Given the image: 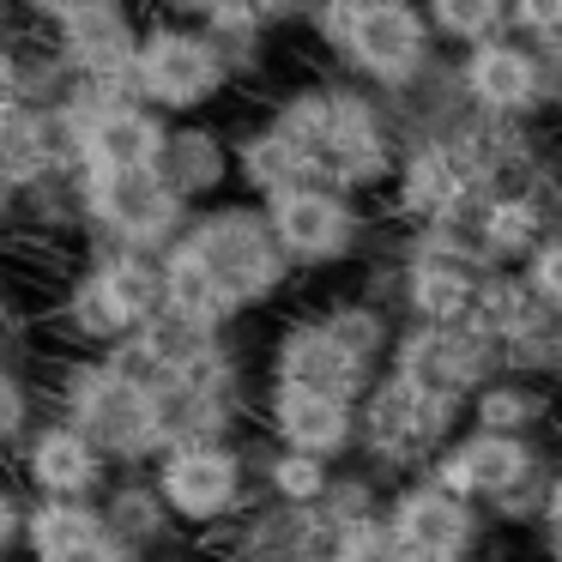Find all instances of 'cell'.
<instances>
[{"instance_id": "6da1fadb", "label": "cell", "mask_w": 562, "mask_h": 562, "mask_svg": "<svg viewBox=\"0 0 562 562\" xmlns=\"http://www.w3.org/2000/svg\"><path fill=\"white\" fill-rule=\"evenodd\" d=\"M327 43H339L363 74L400 86L405 74H417L424 61V19L405 0H333L321 19Z\"/></svg>"}, {"instance_id": "7a4b0ae2", "label": "cell", "mask_w": 562, "mask_h": 562, "mask_svg": "<svg viewBox=\"0 0 562 562\" xmlns=\"http://www.w3.org/2000/svg\"><path fill=\"white\" fill-rule=\"evenodd\" d=\"M182 248L212 272V284L231 296V308L267 296L272 284H279V272H284L279 236H272V224H260L255 212H212Z\"/></svg>"}, {"instance_id": "3957f363", "label": "cell", "mask_w": 562, "mask_h": 562, "mask_svg": "<svg viewBox=\"0 0 562 562\" xmlns=\"http://www.w3.org/2000/svg\"><path fill=\"white\" fill-rule=\"evenodd\" d=\"M74 417L110 453H146L164 436L158 393L139 375H127V369H86L74 381Z\"/></svg>"}, {"instance_id": "277c9868", "label": "cell", "mask_w": 562, "mask_h": 562, "mask_svg": "<svg viewBox=\"0 0 562 562\" xmlns=\"http://www.w3.org/2000/svg\"><path fill=\"white\" fill-rule=\"evenodd\" d=\"M134 86L164 110H194L224 86V61L194 31H151L134 49Z\"/></svg>"}, {"instance_id": "5b68a950", "label": "cell", "mask_w": 562, "mask_h": 562, "mask_svg": "<svg viewBox=\"0 0 562 562\" xmlns=\"http://www.w3.org/2000/svg\"><path fill=\"white\" fill-rule=\"evenodd\" d=\"M91 206L127 243H158L176 224V182L164 170H91Z\"/></svg>"}, {"instance_id": "8992f818", "label": "cell", "mask_w": 562, "mask_h": 562, "mask_svg": "<svg viewBox=\"0 0 562 562\" xmlns=\"http://www.w3.org/2000/svg\"><path fill=\"white\" fill-rule=\"evenodd\" d=\"M308 170H327V176H339V182H375V176L387 170L381 127L357 98H327L321 134L308 139Z\"/></svg>"}, {"instance_id": "52a82bcc", "label": "cell", "mask_w": 562, "mask_h": 562, "mask_svg": "<svg viewBox=\"0 0 562 562\" xmlns=\"http://www.w3.org/2000/svg\"><path fill=\"white\" fill-rule=\"evenodd\" d=\"M272 236H279L284 255L296 260H333L345 243H351V206H345L339 194H327V188H284V194H272Z\"/></svg>"}, {"instance_id": "ba28073f", "label": "cell", "mask_w": 562, "mask_h": 562, "mask_svg": "<svg viewBox=\"0 0 562 562\" xmlns=\"http://www.w3.org/2000/svg\"><path fill=\"white\" fill-rule=\"evenodd\" d=\"M158 303H164V272H151L146 260L122 255L79 291V327L115 339V333H127L134 321H151Z\"/></svg>"}, {"instance_id": "9c48e42d", "label": "cell", "mask_w": 562, "mask_h": 562, "mask_svg": "<svg viewBox=\"0 0 562 562\" xmlns=\"http://www.w3.org/2000/svg\"><path fill=\"white\" fill-rule=\"evenodd\" d=\"M477 369H484L477 339H460L453 327H424L400 351V381H412L429 400H448V405H453V393H465L477 381Z\"/></svg>"}, {"instance_id": "30bf717a", "label": "cell", "mask_w": 562, "mask_h": 562, "mask_svg": "<svg viewBox=\"0 0 562 562\" xmlns=\"http://www.w3.org/2000/svg\"><path fill=\"white\" fill-rule=\"evenodd\" d=\"M164 127L158 115L134 110V103H110L86 122V158L91 170H158L164 164Z\"/></svg>"}, {"instance_id": "8fae6325", "label": "cell", "mask_w": 562, "mask_h": 562, "mask_svg": "<svg viewBox=\"0 0 562 562\" xmlns=\"http://www.w3.org/2000/svg\"><path fill=\"white\" fill-rule=\"evenodd\" d=\"M164 502L188 520H212L236 502V460L224 448H182L164 465Z\"/></svg>"}, {"instance_id": "7c38bea8", "label": "cell", "mask_w": 562, "mask_h": 562, "mask_svg": "<svg viewBox=\"0 0 562 562\" xmlns=\"http://www.w3.org/2000/svg\"><path fill=\"white\" fill-rule=\"evenodd\" d=\"M272 424H279V436L291 441L296 453H333L345 448V436H351V412H345L339 393H315V387H291L284 381L279 400H272Z\"/></svg>"}, {"instance_id": "4fadbf2b", "label": "cell", "mask_w": 562, "mask_h": 562, "mask_svg": "<svg viewBox=\"0 0 562 562\" xmlns=\"http://www.w3.org/2000/svg\"><path fill=\"white\" fill-rule=\"evenodd\" d=\"M279 375L291 387H315V393H351L363 381V357H351L327 327H296L279 351Z\"/></svg>"}, {"instance_id": "5bb4252c", "label": "cell", "mask_w": 562, "mask_h": 562, "mask_svg": "<svg viewBox=\"0 0 562 562\" xmlns=\"http://www.w3.org/2000/svg\"><path fill=\"white\" fill-rule=\"evenodd\" d=\"M441 424H448V400H429L412 381H393V387L375 393V405H369V436L387 453H417L429 436H441Z\"/></svg>"}, {"instance_id": "9a60e30c", "label": "cell", "mask_w": 562, "mask_h": 562, "mask_svg": "<svg viewBox=\"0 0 562 562\" xmlns=\"http://www.w3.org/2000/svg\"><path fill=\"white\" fill-rule=\"evenodd\" d=\"M465 86H472V98L484 103V110L514 115L544 91V74H538V61L526 49H514V43H484V49L472 55V67H465Z\"/></svg>"}, {"instance_id": "2e32d148", "label": "cell", "mask_w": 562, "mask_h": 562, "mask_svg": "<svg viewBox=\"0 0 562 562\" xmlns=\"http://www.w3.org/2000/svg\"><path fill=\"white\" fill-rule=\"evenodd\" d=\"M31 544H37L43 562H122L103 520L86 508H43L31 520Z\"/></svg>"}, {"instance_id": "e0dca14e", "label": "cell", "mask_w": 562, "mask_h": 562, "mask_svg": "<svg viewBox=\"0 0 562 562\" xmlns=\"http://www.w3.org/2000/svg\"><path fill=\"white\" fill-rule=\"evenodd\" d=\"M393 532L405 550H460L472 520H465V502L448 490H412L393 514Z\"/></svg>"}, {"instance_id": "ac0fdd59", "label": "cell", "mask_w": 562, "mask_h": 562, "mask_svg": "<svg viewBox=\"0 0 562 562\" xmlns=\"http://www.w3.org/2000/svg\"><path fill=\"white\" fill-rule=\"evenodd\" d=\"M67 43H74L79 67H91V74H134V31H127V19L115 13V7H79L74 19H67Z\"/></svg>"}, {"instance_id": "d6986e66", "label": "cell", "mask_w": 562, "mask_h": 562, "mask_svg": "<svg viewBox=\"0 0 562 562\" xmlns=\"http://www.w3.org/2000/svg\"><path fill=\"white\" fill-rule=\"evenodd\" d=\"M31 472H37V484L49 496H79V490L98 484V448H91L86 429H43Z\"/></svg>"}, {"instance_id": "ffe728a7", "label": "cell", "mask_w": 562, "mask_h": 562, "mask_svg": "<svg viewBox=\"0 0 562 562\" xmlns=\"http://www.w3.org/2000/svg\"><path fill=\"white\" fill-rule=\"evenodd\" d=\"M453 453H460L472 490H490V496H508V490L526 484V472H532V453L514 436H502V429H484L477 441H465V448H453Z\"/></svg>"}, {"instance_id": "44dd1931", "label": "cell", "mask_w": 562, "mask_h": 562, "mask_svg": "<svg viewBox=\"0 0 562 562\" xmlns=\"http://www.w3.org/2000/svg\"><path fill=\"white\" fill-rule=\"evenodd\" d=\"M164 303H170V315L194 321V327H212L218 315H231V296L212 284V272L188 248H176L170 267H164Z\"/></svg>"}, {"instance_id": "7402d4cb", "label": "cell", "mask_w": 562, "mask_h": 562, "mask_svg": "<svg viewBox=\"0 0 562 562\" xmlns=\"http://www.w3.org/2000/svg\"><path fill=\"white\" fill-rule=\"evenodd\" d=\"M460 188H465V170H460L453 151H417V158L405 164L400 200L412 212H448L453 200H460Z\"/></svg>"}, {"instance_id": "603a6c76", "label": "cell", "mask_w": 562, "mask_h": 562, "mask_svg": "<svg viewBox=\"0 0 562 562\" xmlns=\"http://www.w3.org/2000/svg\"><path fill=\"white\" fill-rule=\"evenodd\" d=\"M472 303V279H465L460 260H424V267L412 272V308L424 321H436V327H448L460 308Z\"/></svg>"}, {"instance_id": "cb8c5ba5", "label": "cell", "mask_w": 562, "mask_h": 562, "mask_svg": "<svg viewBox=\"0 0 562 562\" xmlns=\"http://www.w3.org/2000/svg\"><path fill=\"white\" fill-rule=\"evenodd\" d=\"M243 170H248V182H260L267 194H284V188H296V176H308V158L272 127V134H260L255 146L243 151Z\"/></svg>"}, {"instance_id": "d4e9b609", "label": "cell", "mask_w": 562, "mask_h": 562, "mask_svg": "<svg viewBox=\"0 0 562 562\" xmlns=\"http://www.w3.org/2000/svg\"><path fill=\"white\" fill-rule=\"evenodd\" d=\"M532 236H538V206L532 200H496V206H490L484 243L496 248V255H520Z\"/></svg>"}, {"instance_id": "484cf974", "label": "cell", "mask_w": 562, "mask_h": 562, "mask_svg": "<svg viewBox=\"0 0 562 562\" xmlns=\"http://www.w3.org/2000/svg\"><path fill=\"white\" fill-rule=\"evenodd\" d=\"M429 13H436V25L448 31V37L477 43V37H490V31H496L502 0H429Z\"/></svg>"}, {"instance_id": "4316f807", "label": "cell", "mask_w": 562, "mask_h": 562, "mask_svg": "<svg viewBox=\"0 0 562 562\" xmlns=\"http://www.w3.org/2000/svg\"><path fill=\"white\" fill-rule=\"evenodd\" d=\"M333 562H412V550L400 544V532H381V526H351L333 550Z\"/></svg>"}, {"instance_id": "83f0119b", "label": "cell", "mask_w": 562, "mask_h": 562, "mask_svg": "<svg viewBox=\"0 0 562 562\" xmlns=\"http://www.w3.org/2000/svg\"><path fill=\"white\" fill-rule=\"evenodd\" d=\"M164 158L176 164V194H182V188H200V182H212V176H218V151H212V139H200V134H188V139H170V146H164Z\"/></svg>"}, {"instance_id": "f1b7e54d", "label": "cell", "mask_w": 562, "mask_h": 562, "mask_svg": "<svg viewBox=\"0 0 562 562\" xmlns=\"http://www.w3.org/2000/svg\"><path fill=\"white\" fill-rule=\"evenodd\" d=\"M272 484H279L291 502H308V496H321V490H327V472H321L315 453H284V460L272 465Z\"/></svg>"}, {"instance_id": "f546056e", "label": "cell", "mask_w": 562, "mask_h": 562, "mask_svg": "<svg viewBox=\"0 0 562 562\" xmlns=\"http://www.w3.org/2000/svg\"><path fill=\"white\" fill-rule=\"evenodd\" d=\"M327 333H333V339H339L351 357H363V363L375 357V345H381V321L363 315V308H345V315H333Z\"/></svg>"}, {"instance_id": "4dcf8cb0", "label": "cell", "mask_w": 562, "mask_h": 562, "mask_svg": "<svg viewBox=\"0 0 562 562\" xmlns=\"http://www.w3.org/2000/svg\"><path fill=\"white\" fill-rule=\"evenodd\" d=\"M532 291L544 296L550 308H562V236H557V243H544V248L532 255Z\"/></svg>"}, {"instance_id": "1f68e13d", "label": "cell", "mask_w": 562, "mask_h": 562, "mask_svg": "<svg viewBox=\"0 0 562 562\" xmlns=\"http://www.w3.org/2000/svg\"><path fill=\"white\" fill-rule=\"evenodd\" d=\"M532 412H538V400H526V393H490L484 400V429H502V436H508V429H520Z\"/></svg>"}, {"instance_id": "d6a6232c", "label": "cell", "mask_w": 562, "mask_h": 562, "mask_svg": "<svg viewBox=\"0 0 562 562\" xmlns=\"http://www.w3.org/2000/svg\"><path fill=\"white\" fill-rule=\"evenodd\" d=\"M514 19L538 37H562V0H514Z\"/></svg>"}, {"instance_id": "836d02e7", "label": "cell", "mask_w": 562, "mask_h": 562, "mask_svg": "<svg viewBox=\"0 0 562 562\" xmlns=\"http://www.w3.org/2000/svg\"><path fill=\"white\" fill-rule=\"evenodd\" d=\"M19 424H25V400H19V387L7 375H0V441L19 436Z\"/></svg>"}, {"instance_id": "e575fe53", "label": "cell", "mask_w": 562, "mask_h": 562, "mask_svg": "<svg viewBox=\"0 0 562 562\" xmlns=\"http://www.w3.org/2000/svg\"><path fill=\"white\" fill-rule=\"evenodd\" d=\"M19 532V508H13V502H7V496H0V544H7V538H13Z\"/></svg>"}, {"instance_id": "d590c367", "label": "cell", "mask_w": 562, "mask_h": 562, "mask_svg": "<svg viewBox=\"0 0 562 562\" xmlns=\"http://www.w3.org/2000/svg\"><path fill=\"white\" fill-rule=\"evenodd\" d=\"M544 514L562 526V472H557V484H550V496H544Z\"/></svg>"}, {"instance_id": "8d00e7d4", "label": "cell", "mask_w": 562, "mask_h": 562, "mask_svg": "<svg viewBox=\"0 0 562 562\" xmlns=\"http://www.w3.org/2000/svg\"><path fill=\"white\" fill-rule=\"evenodd\" d=\"M460 550H412V562H453Z\"/></svg>"}, {"instance_id": "74e56055", "label": "cell", "mask_w": 562, "mask_h": 562, "mask_svg": "<svg viewBox=\"0 0 562 562\" xmlns=\"http://www.w3.org/2000/svg\"><path fill=\"white\" fill-rule=\"evenodd\" d=\"M0 200H7V170H0Z\"/></svg>"}, {"instance_id": "f35d334b", "label": "cell", "mask_w": 562, "mask_h": 562, "mask_svg": "<svg viewBox=\"0 0 562 562\" xmlns=\"http://www.w3.org/2000/svg\"><path fill=\"white\" fill-rule=\"evenodd\" d=\"M557 363H562V333H557Z\"/></svg>"}, {"instance_id": "ab89813d", "label": "cell", "mask_w": 562, "mask_h": 562, "mask_svg": "<svg viewBox=\"0 0 562 562\" xmlns=\"http://www.w3.org/2000/svg\"><path fill=\"white\" fill-rule=\"evenodd\" d=\"M37 7H61V0H37Z\"/></svg>"}, {"instance_id": "60d3db41", "label": "cell", "mask_w": 562, "mask_h": 562, "mask_svg": "<svg viewBox=\"0 0 562 562\" xmlns=\"http://www.w3.org/2000/svg\"><path fill=\"white\" fill-rule=\"evenodd\" d=\"M557 562H562V538H557Z\"/></svg>"}]
</instances>
